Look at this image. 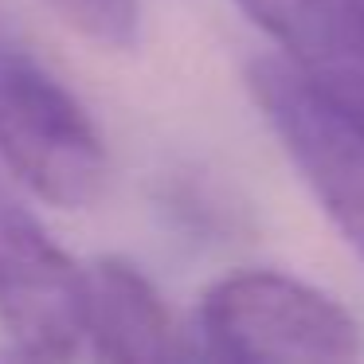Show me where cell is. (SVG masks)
I'll return each mask as SVG.
<instances>
[{
  "label": "cell",
  "instance_id": "obj_1",
  "mask_svg": "<svg viewBox=\"0 0 364 364\" xmlns=\"http://www.w3.org/2000/svg\"><path fill=\"white\" fill-rule=\"evenodd\" d=\"M0 165L32 196L67 212L95 204L110 173L87 106L9 32H0Z\"/></svg>",
  "mask_w": 364,
  "mask_h": 364
},
{
  "label": "cell",
  "instance_id": "obj_2",
  "mask_svg": "<svg viewBox=\"0 0 364 364\" xmlns=\"http://www.w3.org/2000/svg\"><path fill=\"white\" fill-rule=\"evenodd\" d=\"M200 353L215 360H353L360 325L337 298L282 270H235L196 309Z\"/></svg>",
  "mask_w": 364,
  "mask_h": 364
},
{
  "label": "cell",
  "instance_id": "obj_3",
  "mask_svg": "<svg viewBox=\"0 0 364 364\" xmlns=\"http://www.w3.org/2000/svg\"><path fill=\"white\" fill-rule=\"evenodd\" d=\"M0 333L36 360L90 348V278L40 223L0 165Z\"/></svg>",
  "mask_w": 364,
  "mask_h": 364
},
{
  "label": "cell",
  "instance_id": "obj_4",
  "mask_svg": "<svg viewBox=\"0 0 364 364\" xmlns=\"http://www.w3.org/2000/svg\"><path fill=\"white\" fill-rule=\"evenodd\" d=\"M247 87L317 204L364 259V122L329 102L282 59H255Z\"/></svg>",
  "mask_w": 364,
  "mask_h": 364
},
{
  "label": "cell",
  "instance_id": "obj_5",
  "mask_svg": "<svg viewBox=\"0 0 364 364\" xmlns=\"http://www.w3.org/2000/svg\"><path fill=\"white\" fill-rule=\"evenodd\" d=\"M329 102L364 122V0H235Z\"/></svg>",
  "mask_w": 364,
  "mask_h": 364
},
{
  "label": "cell",
  "instance_id": "obj_6",
  "mask_svg": "<svg viewBox=\"0 0 364 364\" xmlns=\"http://www.w3.org/2000/svg\"><path fill=\"white\" fill-rule=\"evenodd\" d=\"M90 278V353L102 360H168L181 356V333L157 286L134 262L106 255L87 267Z\"/></svg>",
  "mask_w": 364,
  "mask_h": 364
},
{
  "label": "cell",
  "instance_id": "obj_7",
  "mask_svg": "<svg viewBox=\"0 0 364 364\" xmlns=\"http://www.w3.org/2000/svg\"><path fill=\"white\" fill-rule=\"evenodd\" d=\"M67 28L106 51H134L141 43V0H48Z\"/></svg>",
  "mask_w": 364,
  "mask_h": 364
}]
</instances>
